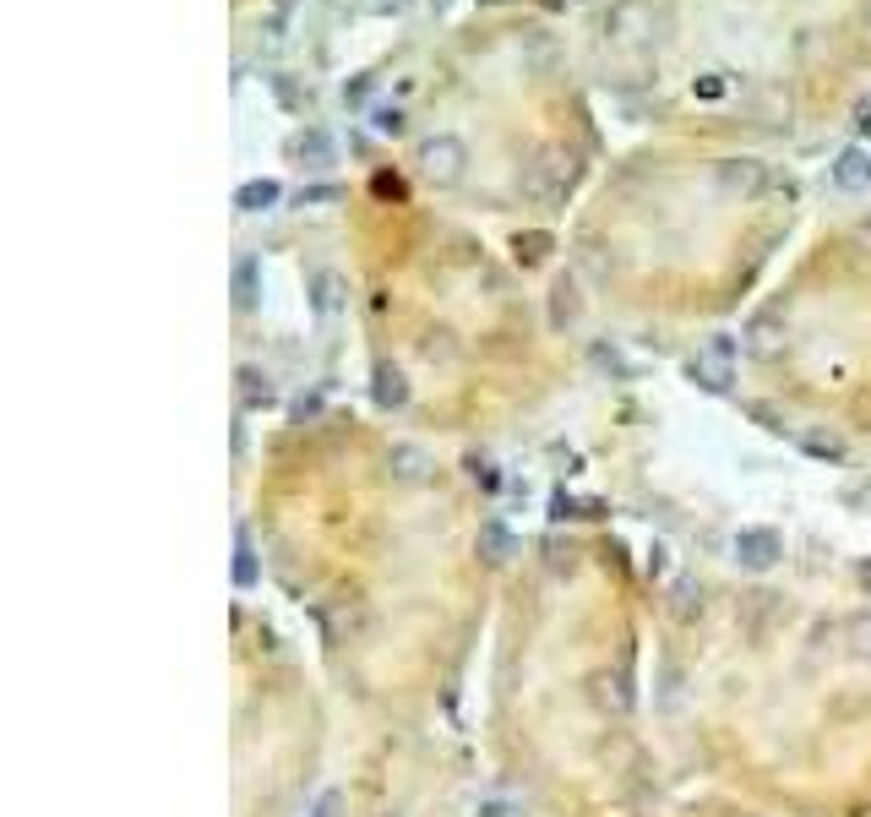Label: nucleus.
<instances>
[{
	"mask_svg": "<svg viewBox=\"0 0 871 817\" xmlns=\"http://www.w3.org/2000/svg\"><path fill=\"white\" fill-rule=\"evenodd\" d=\"M415 164H420V175H426L436 191H447V185H458L469 175V148H463L458 137L436 131V137H426V142L415 148Z\"/></svg>",
	"mask_w": 871,
	"mask_h": 817,
	"instance_id": "obj_1",
	"label": "nucleus"
},
{
	"mask_svg": "<svg viewBox=\"0 0 871 817\" xmlns=\"http://www.w3.org/2000/svg\"><path fill=\"white\" fill-rule=\"evenodd\" d=\"M687 370H692V381L702 387V393H730V381H735V344H730V338L702 344Z\"/></svg>",
	"mask_w": 871,
	"mask_h": 817,
	"instance_id": "obj_2",
	"label": "nucleus"
},
{
	"mask_svg": "<svg viewBox=\"0 0 871 817\" xmlns=\"http://www.w3.org/2000/svg\"><path fill=\"white\" fill-rule=\"evenodd\" d=\"M730 550H735V567H741V572H774L784 556V540L774 529H741V535L730 540Z\"/></svg>",
	"mask_w": 871,
	"mask_h": 817,
	"instance_id": "obj_3",
	"label": "nucleus"
},
{
	"mask_svg": "<svg viewBox=\"0 0 871 817\" xmlns=\"http://www.w3.org/2000/svg\"><path fill=\"white\" fill-rule=\"evenodd\" d=\"M719 185H724V191H741V196H757V191L768 185V170H763L757 159H724V164H719Z\"/></svg>",
	"mask_w": 871,
	"mask_h": 817,
	"instance_id": "obj_4",
	"label": "nucleus"
},
{
	"mask_svg": "<svg viewBox=\"0 0 871 817\" xmlns=\"http://www.w3.org/2000/svg\"><path fill=\"white\" fill-rule=\"evenodd\" d=\"M344 278H338V272H316V278H311V311H316V316H338V311H344Z\"/></svg>",
	"mask_w": 871,
	"mask_h": 817,
	"instance_id": "obj_5",
	"label": "nucleus"
},
{
	"mask_svg": "<svg viewBox=\"0 0 871 817\" xmlns=\"http://www.w3.org/2000/svg\"><path fill=\"white\" fill-rule=\"evenodd\" d=\"M834 181L845 185V191H867L871 185V153L867 148H845L839 164H834Z\"/></svg>",
	"mask_w": 871,
	"mask_h": 817,
	"instance_id": "obj_6",
	"label": "nucleus"
},
{
	"mask_svg": "<svg viewBox=\"0 0 871 817\" xmlns=\"http://www.w3.org/2000/svg\"><path fill=\"white\" fill-rule=\"evenodd\" d=\"M370 393H376V404H381V409H404V404H409V381H404V370H393V365H381V370H376Z\"/></svg>",
	"mask_w": 871,
	"mask_h": 817,
	"instance_id": "obj_7",
	"label": "nucleus"
},
{
	"mask_svg": "<svg viewBox=\"0 0 871 817\" xmlns=\"http://www.w3.org/2000/svg\"><path fill=\"white\" fill-rule=\"evenodd\" d=\"M278 196H283L278 181H246L235 191V207H240V213H267V207H278Z\"/></svg>",
	"mask_w": 871,
	"mask_h": 817,
	"instance_id": "obj_8",
	"label": "nucleus"
},
{
	"mask_svg": "<svg viewBox=\"0 0 871 817\" xmlns=\"http://www.w3.org/2000/svg\"><path fill=\"white\" fill-rule=\"evenodd\" d=\"M513 550H518V545H513V535H507V529H502L496 518H491V524H480V556H485L491 567L513 561Z\"/></svg>",
	"mask_w": 871,
	"mask_h": 817,
	"instance_id": "obj_9",
	"label": "nucleus"
},
{
	"mask_svg": "<svg viewBox=\"0 0 871 817\" xmlns=\"http://www.w3.org/2000/svg\"><path fill=\"white\" fill-rule=\"evenodd\" d=\"M257 294H261V268L251 257H240V262H235V305H240V311H257Z\"/></svg>",
	"mask_w": 871,
	"mask_h": 817,
	"instance_id": "obj_10",
	"label": "nucleus"
},
{
	"mask_svg": "<svg viewBox=\"0 0 871 817\" xmlns=\"http://www.w3.org/2000/svg\"><path fill=\"white\" fill-rule=\"evenodd\" d=\"M257 545H251V535H246V529H240V535H235V583H240V589H257Z\"/></svg>",
	"mask_w": 871,
	"mask_h": 817,
	"instance_id": "obj_11",
	"label": "nucleus"
},
{
	"mask_svg": "<svg viewBox=\"0 0 871 817\" xmlns=\"http://www.w3.org/2000/svg\"><path fill=\"white\" fill-rule=\"evenodd\" d=\"M839 637H845V648H850L856 659H871V611H856V616L839 627Z\"/></svg>",
	"mask_w": 871,
	"mask_h": 817,
	"instance_id": "obj_12",
	"label": "nucleus"
},
{
	"mask_svg": "<svg viewBox=\"0 0 871 817\" xmlns=\"http://www.w3.org/2000/svg\"><path fill=\"white\" fill-rule=\"evenodd\" d=\"M567 322H578V289H572V278H561L550 289V327H567Z\"/></svg>",
	"mask_w": 871,
	"mask_h": 817,
	"instance_id": "obj_13",
	"label": "nucleus"
},
{
	"mask_svg": "<svg viewBox=\"0 0 871 817\" xmlns=\"http://www.w3.org/2000/svg\"><path fill=\"white\" fill-rule=\"evenodd\" d=\"M387 463H393V474H398V480H409V485H415V480H426V453H420V448H393Z\"/></svg>",
	"mask_w": 871,
	"mask_h": 817,
	"instance_id": "obj_14",
	"label": "nucleus"
},
{
	"mask_svg": "<svg viewBox=\"0 0 871 817\" xmlns=\"http://www.w3.org/2000/svg\"><path fill=\"white\" fill-rule=\"evenodd\" d=\"M240 404H246V409H267V404H272V387H267V376H257V370H240Z\"/></svg>",
	"mask_w": 871,
	"mask_h": 817,
	"instance_id": "obj_15",
	"label": "nucleus"
},
{
	"mask_svg": "<svg viewBox=\"0 0 871 817\" xmlns=\"http://www.w3.org/2000/svg\"><path fill=\"white\" fill-rule=\"evenodd\" d=\"M294 202H300V207H327V202H338V185H305Z\"/></svg>",
	"mask_w": 871,
	"mask_h": 817,
	"instance_id": "obj_16",
	"label": "nucleus"
},
{
	"mask_svg": "<svg viewBox=\"0 0 871 817\" xmlns=\"http://www.w3.org/2000/svg\"><path fill=\"white\" fill-rule=\"evenodd\" d=\"M305 817H344V791H322L316 807H311Z\"/></svg>",
	"mask_w": 871,
	"mask_h": 817,
	"instance_id": "obj_17",
	"label": "nucleus"
},
{
	"mask_svg": "<svg viewBox=\"0 0 871 817\" xmlns=\"http://www.w3.org/2000/svg\"><path fill=\"white\" fill-rule=\"evenodd\" d=\"M550 251V235H518V257L523 262H539Z\"/></svg>",
	"mask_w": 871,
	"mask_h": 817,
	"instance_id": "obj_18",
	"label": "nucleus"
},
{
	"mask_svg": "<svg viewBox=\"0 0 871 817\" xmlns=\"http://www.w3.org/2000/svg\"><path fill=\"white\" fill-rule=\"evenodd\" d=\"M370 126H376L381 137H398V131H404V109H376V115H370Z\"/></svg>",
	"mask_w": 871,
	"mask_h": 817,
	"instance_id": "obj_19",
	"label": "nucleus"
},
{
	"mask_svg": "<svg viewBox=\"0 0 871 817\" xmlns=\"http://www.w3.org/2000/svg\"><path fill=\"white\" fill-rule=\"evenodd\" d=\"M294 153L322 164V159H327V137H322V131H311V137H300V142H294Z\"/></svg>",
	"mask_w": 871,
	"mask_h": 817,
	"instance_id": "obj_20",
	"label": "nucleus"
},
{
	"mask_svg": "<svg viewBox=\"0 0 871 817\" xmlns=\"http://www.w3.org/2000/svg\"><path fill=\"white\" fill-rule=\"evenodd\" d=\"M845 502H850L856 513H871V474H867V480H856V485L845 491Z\"/></svg>",
	"mask_w": 871,
	"mask_h": 817,
	"instance_id": "obj_21",
	"label": "nucleus"
},
{
	"mask_svg": "<svg viewBox=\"0 0 871 817\" xmlns=\"http://www.w3.org/2000/svg\"><path fill=\"white\" fill-rule=\"evenodd\" d=\"M806 453H817V458H834V463H839V458H845V448H839L834 437H806Z\"/></svg>",
	"mask_w": 871,
	"mask_h": 817,
	"instance_id": "obj_22",
	"label": "nucleus"
},
{
	"mask_svg": "<svg viewBox=\"0 0 871 817\" xmlns=\"http://www.w3.org/2000/svg\"><path fill=\"white\" fill-rule=\"evenodd\" d=\"M474 480H480V485H485V491H496V485H502V474H496V469H491V463H480V469H474Z\"/></svg>",
	"mask_w": 871,
	"mask_h": 817,
	"instance_id": "obj_23",
	"label": "nucleus"
},
{
	"mask_svg": "<svg viewBox=\"0 0 871 817\" xmlns=\"http://www.w3.org/2000/svg\"><path fill=\"white\" fill-rule=\"evenodd\" d=\"M697 93H702V98H719V93H724V83H719V77H702V83H697Z\"/></svg>",
	"mask_w": 871,
	"mask_h": 817,
	"instance_id": "obj_24",
	"label": "nucleus"
},
{
	"mask_svg": "<svg viewBox=\"0 0 871 817\" xmlns=\"http://www.w3.org/2000/svg\"><path fill=\"white\" fill-rule=\"evenodd\" d=\"M370 11H409V0H365Z\"/></svg>",
	"mask_w": 871,
	"mask_h": 817,
	"instance_id": "obj_25",
	"label": "nucleus"
},
{
	"mask_svg": "<svg viewBox=\"0 0 871 817\" xmlns=\"http://www.w3.org/2000/svg\"><path fill=\"white\" fill-rule=\"evenodd\" d=\"M474 817H507V807H502V802H485V807H480Z\"/></svg>",
	"mask_w": 871,
	"mask_h": 817,
	"instance_id": "obj_26",
	"label": "nucleus"
},
{
	"mask_svg": "<svg viewBox=\"0 0 871 817\" xmlns=\"http://www.w3.org/2000/svg\"><path fill=\"white\" fill-rule=\"evenodd\" d=\"M861 589L871 594V561H861Z\"/></svg>",
	"mask_w": 871,
	"mask_h": 817,
	"instance_id": "obj_27",
	"label": "nucleus"
},
{
	"mask_svg": "<svg viewBox=\"0 0 871 817\" xmlns=\"http://www.w3.org/2000/svg\"><path fill=\"white\" fill-rule=\"evenodd\" d=\"M861 131H867V137H871V104H867V109H861Z\"/></svg>",
	"mask_w": 871,
	"mask_h": 817,
	"instance_id": "obj_28",
	"label": "nucleus"
},
{
	"mask_svg": "<svg viewBox=\"0 0 871 817\" xmlns=\"http://www.w3.org/2000/svg\"><path fill=\"white\" fill-rule=\"evenodd\" d=\"M381 817H398V813H381Z\"/></svg>",
	"mask_w": 871,
	"mask_h": 817,
	"instance_id": "obj_29",
	"label": "nucleus"
}]
</instances>
